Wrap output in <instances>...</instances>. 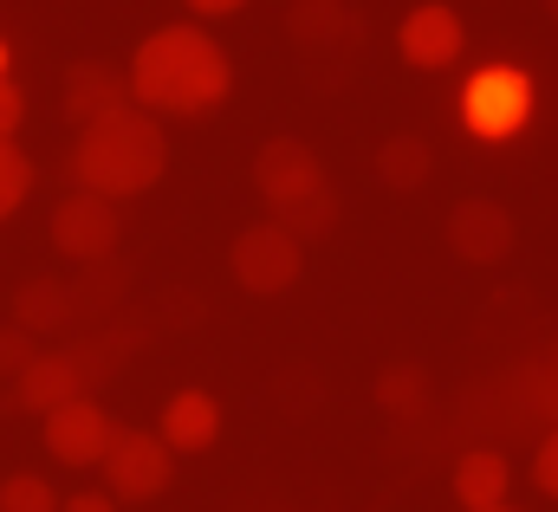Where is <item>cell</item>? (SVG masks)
Wrapping results in <instances>:
<instances>
[{
    "label": "cell",
    "instance_id": "obj_1",
    "mask_svg": "<svg viewBox=\"0 0 558 512\" xmlns=\"http://www.w3.org/2000/svg\"><path fill=\"white\" fill-rule=\"evenodd\" d=\"M124 78H131V105H143L149 118H208L234 92V59L208 26L175 20V26H156L131 52Z\"/></svg>",
    "mask_w": 558,
    "mask_h": 512
},
{
    "label": "cell",
    "instance_id": "obj_2",
    "mask_svg": "<svg viewBox=\"0 0 558 512\" xmlns=\"http://www.w3.org/2000/svg\"><path fill=\"white\" fill-rule=\"evenodd\" d=\"M162 169H169V136H162V118H149L143 105L85 124L72 143V182L105 202H131L143 188H156Z\"/></svg>",
    "mask_w": 558,
    "mask_h": 512
},
{
    "label": "cell",
    "instance_id": "obj_3",
    "mask_svg": "<svg viewBox=\"0 0 558 512\" xmlns=\"http://www.w3.org/2000/svg\"><path fill=\"white\" fill-rule=\"evenodd\" d=\"M533 105H539L533 72L494 59V65L468 72V85H461V130L474 143H513L520 130L533 124Z\"/></svg>",
    "mask_w": 558,
    "mask_h": 512
},
{
    "label": "cell",
    "instance_id": "obj_4",
    "mask_svg": "<svg viewBox=\"0 0 558 512\" xmlns=\"http://www.w3.org/2000/svg\"><path fill=\"white\" fill-rule=\"evenodd\" d=\"M228 266H234V285H241V292L279 298V292H292L299 272H305V241H292L279 221H254V228L234 234Z\"/></svg>",
    "mask_w": 558,
    "mask_h": 512
},
{
    "label": "cell",
    "instance_id": "obj_5",
    "mask_svg": "<svg viewBox=\"0 0 558 512\" xmlns=\"http://www.w3.org/2000/svg\"><path fill=\"white\" fill-rule=\"evenodd\" d=\"M98 467H105V493H111V500H156V493H169V480H175V454H169L162 435H149V428H118Z\"/></svg>",
    "mask_w": 558,
    "mask_h": 512
},
{
    "label": "cell",
    "instance_id": "obj_6",
    "mask_svg": "<svg viewBox=\"0 0 558 512\" xmlns=\"http://www.w3.org/2000/svg\"><path fill=\"white\" fill-rule=\"evenodd\" d=\"M118 241H124V221H118V202H105V195H65L59 208H52V247L65 259H78V266H105V259L118 254Z\"/></svg>",
    "mask_w": 558,
    "mask_h": 512
},
{
    "label": "cell",
    "instance_id": "obj_7",
    "mask_svg": "<svg viewBox=\"0 0 558 512\" xmlns=\"http://www.w3.org/2000/svg\"><path fill=\"white\" fill-rule=\"evenodd\" d=\"M513 241H520V221H513L507 202L468 195V202L448 208V254L454 259H468V266H500V259L513 254Z\"/></svg>",
    "mask_w": 558,
    "mask_h": 512
},
{
    "label": "cell",
    "instance_id": "obj_8",
    "mask_svg": "<svg viewBox=\"0 0 558 512\" xmlns=\"http://www.w3.org/2000/svg\"><path fill=\"white\" fill-rule=\"evenodd\" d=\"M254 188H260V202L279 215V208H292V202H305V195L325 188V162L299 136H267L260 156H254Z\"/></svg>",
    "mask_w": 558,
    "mask_h": 512
},
{
    "label": "cell",
    "instance_id": "obj_9",
    "mask_svg": "<svg viewBox=\"0 0 558 512\" xmlns=\"http://www.w3.org/2000/svg\"><path fill=\"white\" fill-rule=\"evenodd\" d=\"M461 46H468V26H461V13L448 0H422V7L403 13V26H397V52L416 72H448L461 59Z\"/></svg>",
    "mask_w": 558,
    "mask_h": 512
},
{
    "label": "cell",
    "instance_id": "obj_10",
    "mask_svg": "<svg viewBox=\"0 0 558 512\" xmlns=\"http://www.w3.org/2000/svg\"><path fill=\"white\" fill-rule=\"evenodd\" d=\"M111 435H118V422L92 395H78V402H65V409L46 415V454L59 467H98L105 448H111Z\"/></svg>",
    "mask_w": 558,
    "mask_h": 512
},
{
    "label": "cell",
    "instance_id": "obj_11",
    "mask_svg": "<svg viewBox=\"0 0 558 512\" xmlns=\"http://www.w3.org/2000/svg\"><path fill=\"white\" fill-rule=\"evenodd\" d=\"M78 395H92V377L78 370V357L72 351H39L20 377H13V395H7V409H33V415H52V409H65V402H78Z\"/></svg>",
    "mask_w": 558,
    "mask_h": 512
},
{
    "label": "cell",
    "instance_id": "obj_12",
    "mask_svg": "<svg viewBox=\"0 0 558 512\" xmlns=\"http://www.w3.org/2000/svg\"><path fill=\"white\" fill-rule=\"evenodd\" d=\"M156 435H162L169 454H208V448L221 441V402H215L208 389H175V395L162 402Z\"/></svg>",
    "mask_w": 558,
    "mask_h": 512
},
{
    "label": "cell",
    "instance_id": "obj_13",
    "mask_svg": "<svg viewBox=\"0 0 558 512\" xmlns=\"http://www.w3.org/2000/svg\"><path fill=\"white\" fill-rule=\"evenodd\" d=\"M131 105V78L118 72V65H105V59H78L72 72H65V118L85 130L98 124V118H111V111H124Z\"/></svg>",
    "mask_w": 558,
    "mask_h": 512
},
{
    "label": "cell",
    "instance_id": "obj_14",
    "mask_svg": "<svg viewBox=\"0 0 558 512\" xmlns=\"http://www.w3.org/2000/svg\"><path fill=\"white\" fill-rule=\"evenodd\" d=\"M286 33H292V46H305V52H344V46L364 39V20H357L344 0H292V7H286Z\"/></svg>",
    "mask_w": 558,
    "mask_h": 512
},
{
    "label": "cell",
    "instance_id": "obj_15",
    "mask_svg": "<svg viewBox=\"0 0 558 512\" xmlns=\"http://www.w3.org/2000/svg\"><path fill=\"white\" fill-rule=\"evenodd\" d=\"M507 487H513V467H507L500 448H468V454L454 461V500L468 512L507 507Z\"/></svg>",
    "mask_w": 558,
    "mask_h": 512
},
{
    "label": "cell",
    "instance_id": "obj_16",
    "mask_svg": "<svg viewBox=\"0 0 558 512\" xmlns=\"http://www.w3.org/2000/svg\"><path fill=\"white\" fill-rule=\"evenodd\" d=\"M13 325H20L26 338L78 325V298H72V279H26V285L13 292Z\"/></svg>",
    "mask_w": 558,
    "mask_h": 512
},
{
    "label": "cell",
    "instance_id": "obj_17",
    "mask_svg": "<svg viewBox=\"0 0 558 512\" xmlns=\"http://www.w3.org/2000/svg\"><path fill=\"white\" fill-rule=\"evenodd\" d=\"M377 175H384V188H397V195L422 188V182L435 175V149H428V136H416V130L384 136V143H377Z\"/></svg>",
    "mask_w": 558,
    "mask_h": 512
},
{
    "label": "cell",
    "instance_id": "obj_18",
    "mask_svg": "<svg viewBox=\"0 0 558 512\" xmlns=\"http://www.w3.org/2000/svg\"><path fill=\"white\" fill-rule=\"evenodd\" d=\"M267 221H279L292 241H325L331 228H338V195H331V182L318 188V195H305V202H292V208H279V215H267Z\"/></svg>",
    "mask_w": 558,
    "mask_h": 512
},
{
    "label": "cell",
    "instance_id": "obj_19",
    "mask_svg": "<svg viewBox=\"0 0 558 512\" xmlns=\"http://www.w3.org/2000/svg\"><path fill=\"white\" fill-rule=\"evenodd\" d=\"M377 402H384L390 415H422V409H428V370H422V364H390V370L377 377Z\"/></svg>",
    "mask_w": 558,
    "mask_h": 512
},
{
    "label": "cell",
    "instance_id": "obj_20",
    "mask_svg": "<svg viewBox=\"0 0 558 512\" xmlns=\"http://www.w3.org/2000/svg\"><path fill=\"white\" fill-rule=\"evenodd\" d=\"M26 195H33V156L20 143H0V221L20 215Z\"/></svg>",
    "mask_w": 558,
    "mask_h": 512
},
{
    "label": "cell",
    "instance_id": "obj_21",
    "mask_svg": "<svg viewBox=\"0 0 558 512\" xmlns=\"http://www.w3.org/2000/svg\"><path fill=\"white\" fill-rule=\"evenodd\" d=\"M0 512H59V493L46 487V474H7L0 480Z\"/></svg>",
    "mask_w": 558,
    "mask_h": 512
},
{
    "label": "cell",
    "instance_id": "obj_22",
    "mask_svg": "<svg viewBox=\"0 0 558 512\" xmlns=\"http://www.w3.org/2000/svg\"><path fill=\"white\" fill-rule=\"evenodd\" d=\"M33 357H39V351H33V338H26L20 325H0V377H20Z\"/></svg>",
    "mask_w": 558,
    "mask_h": 512
},
{
    "label": "cell",
    "instance_id": "obj_23",
    "mask_svg": "<svg viewBox=\"0 0 558 512\" xmlns=\"http://www.w3.org/2000/svg\"><path fill=\"white\" fill-rule=\"evenodd\" d=\"M533 487H539L546 500H558V422L546 428V441H539V454H533Z\"/></svg>",
    "mask_w": 558,
    "mask_h": 512
},
{
    "label": "cell",
    "instance_id": "obj_24",
    "mask_svg": "<svg viewBox=\"0 0 558 512\" xmlns=\"http://www.w3.org/2000/svg\"><path fill=\"white\" fill-rule=\"evenodd\" d=\"M20 124H26V92L13 78H0V143H13Z\"/></svg>",
    "mask_w": 558,
    "mask_h": 512
},
{
    "label": "cell",
    "instance_id": "obj_25",
    "mask_svg": "<svg viewBox=\"0 0 558 512\" xmlns=\"http://www.w3.org/2000/svg\"><path fill=\"white\" fill-rule=\"evenodd\" d=\"M182 7H189L195 20H228V13H241L247 0H182Z\"/></svg>",
    "mask_w": 558,
    "mask_h": 512
},
{
    "label": "cell",
    "instance_id": "obj_26",
    "mask_svg": "<svg viewBox=\"0 0 558 512\" xmlns=\"http://www.w3.org/2000/svg\"><path fill=\"white\" fill-rule=\"evenodd\" d=\"M59 512H118L111 493H72V500H59Z\"/></svg>",
    "mask_w": 558,
    "mask_h": 512
},
{
    "label": "cell",
    "instance_id": "obj_27",
    "mask_svg": "<svg viewBox=\"0 0 558 512\" xmlns=\"http://www.w3.org/2000/svg\"><path fill=\"white\" fill-rule=\"evenodd\" d=\"M7 65H13V52H7V39H0V78H13V72H7Z\"/></svg>",
    "mask_w": 558,
    "mask_h": 512
},
{
    "label": "cell",
    "instance_id": "obj_28",
    "mask_svg": "<svg viewBox=\"0 0 558 512\" xmlns=\"http://www.w3.org/2000/svg\"><path fill=\"white\" fill-rule=\"evenodd\" d=\"M546 13H553V20H558V0H546Z\"/></svg>",
    "mask_w": 558,
    "mask_h": 512
},
{
    "label": "cell",
    "instance_id": "obj_29",
    "mask_svg": "<svg viewBox=\"0 0 558 512\" xmlns=\"http://www.w3.org/2000/svg\"><path fill=\"white\" fill-rule=\"evenodd\" d=\"M494 512H513V507H494Z\"/></svg>",
    "mask_w": 558,
    "mask_h": 512
}]
</instances>
